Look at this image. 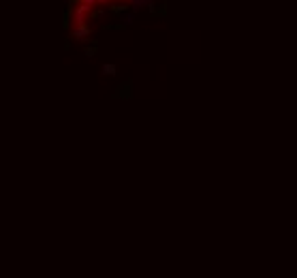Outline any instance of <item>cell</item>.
Masks as SVG:
<instances>
[{"mask_svg": "<svg viewBox=\"0 0 297 278\" xmlns=\"http://www.w3.org/2000/svg\"><path fill=\"white\" fill-rule=\"evenodd\" d=\"M90 3H96V0H77V5H90Z\"/></svg>", "mask_w": 297, "mask_h": 278, "instance_id": "1", "label": "cell"}]
</instances>
